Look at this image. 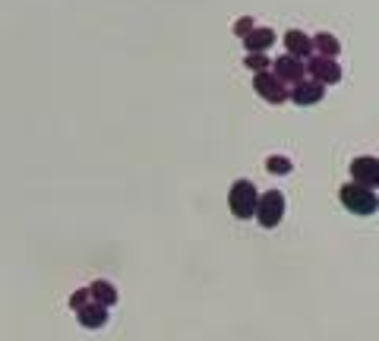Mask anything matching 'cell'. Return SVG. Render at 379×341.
Wrapping results in <instances>:
<instances>
[{"label":"cell","mask_w":379,"mask_h":341,"mask_svg":"<svg viewBox=\"0 0 379 341\" xmlns=\"http://www.w3.org/2000/svg\"><path fill=\"white\" fill-rule=\"evenodd\" d=\"M338 199H341V206H345L348 212L360 215V219H367V215H373L379 209L376 190H367V187H360V184H345V187H341V193H338Z\"/></svg>","instance_id":"6da1fadb"},{"label":"cell","mask_w":379,"mask_h":341,"mask_svg":"<svg viewBox=\"0 0 379 341\" xmlns=\"http://www.w3.org/2000/svg\"><path fill=\"white\" fill-rule=\"evenodd\" d=\"M228 206H231V215H234V219H240V221L253 219V215H256V206H259L256 187L244 177L234 180V187H231V193H228Z\"/></svg>","instance_id":"7a4b0ae2"},{"label":"cell","mask_w":379,"mask_h":341,"mask_svg":"<svg viewBox=\"0 0 379 341\" xmlns=\"http://www.w3.org/2000/svg\"><path fill=\"white\" fill-rule=\"evenodd\" d=\"M262 228H279L281 219H284V196L279 190H269V193H259V206H256V215H253Z\"/></svg>","instance_id":"3957f363"},{"label":"cell","mask_w":379,"mask_h":341,"mask_svg":"<svg viewBox=\"0 0 379 341\" xmlns=\"http://www.w3.org/2000/svg\"><path fill=\"white\" fill-rule=\"evenodd\" d=\"M253 89H256V95L266 98L269 105H284V101L291 98L288 85L279 83V76H275L272 70H266V73H256V76H253Z\"/></svg>","instance_id":"277c9868"},{"label":"cell","mask_w":379,"mask_h":341,"mask_svg":"<svg viewBox=\"0 0 379 341\" xmlns=\"http://www.w3.org/2000/svg\"><path fill=\"white\" fill-rule=\"evenodd\" d=\"M307 73L310 79H316L319 85H332V83H341V67L335 57H323V54H310L307 57Z\"/></svg>","instance_id":"5b68a950"},{"label":"cell","mask_w":379,"mask_h":341,"mask_svg":"<svg viewBox=\"0 0 379 341\" xmlns=\"http://www.w3.org/2000/svg\"><path fill=\"white\" fill-rule=\"evenodd\" d=\"M351 177H354V184L367 187V190H376L379 187V158L376 155H357L351 162Z\"/></svg>","instance_id":"8992f818"},{"label":"cell","mask_w":379,"mask_h":341,"mask_svg":"<svg viewBox=\"0 0 379 341\" xmlns=\"http://www.w3.org/2000/svg\"><path fill=\"white\" fill-rule=\"evenodd\" d=\"M272 73L279 76V83H284V85H297V83H303L307 67H303V61L284 54V57H275V61H272Z\"/></svg>","instance_id":"52a82bcc"},{"label":"cell","mask_w":379,"mask_h":341,"mask_svg":"<svg viewBox=\"0 0 379 341\" xmlns=\"http://www.w3.org/2000/svg\"><path fill=\"white\" fill-rule=\"evenodd\" d=\"M326 98V85H319L316 79H303V83L291 85V101L297 107H310V105H319Z\"/></svg>","instance_id":"ba28073f"},{"label":"cell","mask_w":379,"mask_h":341,"mask_svg":"<svg viewBox=\"0 0 379 341\" xmlns=\"http://www.w3.org/2000/svg\"><path fill=\"white\" fill-rule=\"evenodd\" d=\"M284 51H288L291 57H297V61H303V57L313 54V38L303 35L301 28H288V32H284Z\"/></svg>","instance_id":"9c48e42d"},{"label":"cell","mask_w":379,"mask_h":341,"mask_svg":"<svg viewBox=\"0 0 379 341\" xmlns=\"http://www.w3.org/2000/svg\"><path fill=\"white\" fill-rule=\"evenodd\" d=\"M275 45V32L272 28H266V26H256L250 35L244 38V48H246V54H266L269 48Z\"/></svg>","instance_id":"30bf717a"},{"label":"cell","mask_w":379,"mask_h":341,"mask_svg":"<svg viewBox=\"0 0 379 341\" xmlns=\"http://www.w3.org/2000/svg\"><path fill=\"white\" fill-rule=\"evenodd\" d=\"M89 297H92V303L111 310L114 303H118V288H114L111 281H92V285H89Z\"/></svg>","instance_id":"8fae6325"},{"label":"cell","mask_w":379,"mask_h":341,"mask_svg":"<svg viewBox=\"0 0 379 341\" xmlns=\"http://www.w3.org/2000/svg\"><path fill=\"white\" fill-rule=\"evenodd\" d=\"M76 319H79V325H83V329H101V325L108 322V310L89 300V303H85V307L76 313Z\"/></svg>","instance_id":"7c38bea8"},{"label":"cell","mask_w":379,"mask_h":341,"mask_svg":"<svg viewBox=\"0 0 379 341\" xmlns=\"http://www.w3.org/2000/svg\"><path fill=\"white\" fill-rule=\"evenodd\" d=\"M313 54H323V57H338L341 54V41L335 38L332 32H319L313 38Z\"/></svg>","instance_id":"4fadbf2b"},{"label":"cell","mask_w":379,"mask_h":341,"mask_svg":"<svg viewBox=\"0 0 379 341\" xmlns=\"http://www.w3.org/2000/svg\"><path fill=\"white\" fill-rule=\"evenodd\" d=\"M244 67L253 70V73H266V70H272V61H269L266 54H246L244 57Z\"/></svg>","instance_id":"5bb4252c"},{"label":"cell","mask_w":379,"mask_h":341,"mask_svg":"<svg viewBox=\"0 0 379 341\" xmlns=\"http://www.w3.org/2000/svg\"><path fill=\"white\" fill-rule=\"evenodd\" d=\"M291 168H294V164H291V158H284V155H272L266 162L269 174H291Z\"/></svg>","instance_id":"9a60e30c"},{"label":"cell","mask_w":379,"mask_h":341,"mask_svg":"<svg viewBox=\"0 0 379 341\" xmlns=\"http://www.w3.org/2000/svg\"><path fill=\"white\" fill-rule=\"evenodd\" d=\"M253 28H256V26H253V19H250V16H240L237 23H234V35H237V38H246V35H250Z\"/></svg>","instance_id":"2e32d148"},{"label":"cell","mask_w":379,"mask_h":341,"mask_svg":"<svg viewBox=\"0 0 379 341\" xmlns=\"http://www.w3.org/2000/svg\"><path fill=\"white\" fill-rule=\"evenodd\" d=\"M89 300H92V297H89V288H85V291H76V294L70 297V310H76V313H79V310H83Z\"/></svg>","instance_id":"e0dca14e"}]
</instances>
